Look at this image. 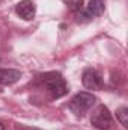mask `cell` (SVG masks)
<instances>
[{
  "mask_svg": "<svg viewBox=\"0 0 128 130\" xmlns=\"http://www.w3.org/2000/svg\"><path fill=\"white\" fill-rule=\"evenodd\" d=\"M0 130H5V126H3V123L0 121Z\"/></svg>",
  "mask_w": 128,
  "mask_h": 130,
  "instance_id": "10",
  "label": "cell"
},
{
  "mask_svg": "<svg viewBox=\"0 0 128 130\" xmlns=\"http://www.w3.org/2000/svg\"><path fill=\"white\" fill-rule=\"evenodd\" d=\"M15 11L17 14L23 18V20H27L30 21L35 18V14H36V6L32 0H21L20 3H17L15 6Z\"/></svg>",
  "mask_w": 128,
  "mask_h": 130,
  "instance_id": "5",
  "label": "cell"
},
{
  "mask_svg": "<svg viewBox=\"0 0 128 130\" xmlns=\"http://www.w3.org/2000/svg\"><path fill=\"white\" fill-rule=\"evenodd\" d=\"M41 83L44 85V88L51 94L53 98H60L68 94V85L65 82V79L62 77L60 73H45L39 76Z\"/></svg>",
  "mask_w": 128,
  "mask_h": 130,
  "instance_id": "1",
  "label": "cell"
},
{
  "mask_svg": "<svg viewBox=\"0 0 128 130\" xmlns=\"http://www.w3.org/2000/svg\"><path fill=\"white\" fill-rule=\"evenodd\" d=\"M95 101H96V98L94 94L86 92V91L78 92V94H75L74 97L71 98V101H69V110L74 115H77V117H83L94 106Z\"/></svg>",
  "mask_w": 128,
  "mask_h": 130,
  "instance_id": "2",
  "label": "cell"
},
{
  "mask_svg": "<svg viewBox=\"0 0 128 130\" xmlns=\"http://www.w3.org/2000/svg\"><path fill=\"white\" fill-rule=\"evenodd\" d=\"M91 124L96 130H113L115 129V121H113V117H112L110 110L107 109V106L99 104L92 112Z\"/></svg>",
  "mask_w": 128,
  "mask_h": 130,
  "instance_id": "3",
  "label": "cell"
},
{
  "mask_svg": "<svg viewBox=\"0 0 128 130\" xmlns=\"http://www.w3.org/2000/svg\"><path fill=\"white\" fill-rule=\"evenodd\" d=\"M116 118L119 120V123L127 129L128 127V107H119L116 110Z\"/></svg>",
  "mask_w": 128,
  "mask_h": 130,
  "instance_id": "8",
  "label": "cell"
},
{
  "mask_svg": "<svg viewBox=\"0 0 128 130\" xmlns=\"http://www.w3.org/2000/svg\"><path fill=\"white\" fill-rule=\"evenodd\" d=\"M23 73L20 70H14V68H2L0 67V85L9 86L17 83L21 79Z\"/></svg>",
  "mask_w": 128,
  "mask_h": 130,
  "instance_id": "6",
  "label": "cell"
},
{
  "mask_svg": "<svg viewBox=\"0 0 128 130\" xmlns=\"http://www.w3.org/2000/svg\"><path fill=\"white\" fill-rule=\"evenodd\" d=\"M104 0H89L88 6H86V14L92 18V17H99L104 14Z\"/></svg>",
  "mask_w": 128,
  "mask_h": 130,
  "instance_id": "7",
  "label": "cell"
},
{
  "mask_svg": "<svg viewBox=\"0 0 128 130\" xmlns=\"http://www.w3.org/2000/svg\"><path fill=\"white\" fill-rule=\"evenodd\" d=\"M81 82H83V86L86 89H91V91H99L104 88V82H102L99 73L94 68H88L83 71Z\"/></svg>",
  "mask_w": 128,
  "mask_h": 130,
  "instance_id": "4",
  "label": "cell"
},
{
  "mask_svg": "<svg viewBox=\"0 0 128 130\" xmlns=\"http://www.w3.org/2000/svg\"><path fill=\"white\" fill-rule=\"evenodd\" d=\"M66 6L72 12H80L83 9V0H66Z\"/></svg>",
  "mask_w": 128,
  "mask_h": 130,
  "instance_id": "9",
  "label": "cell"
}]
</instances>
